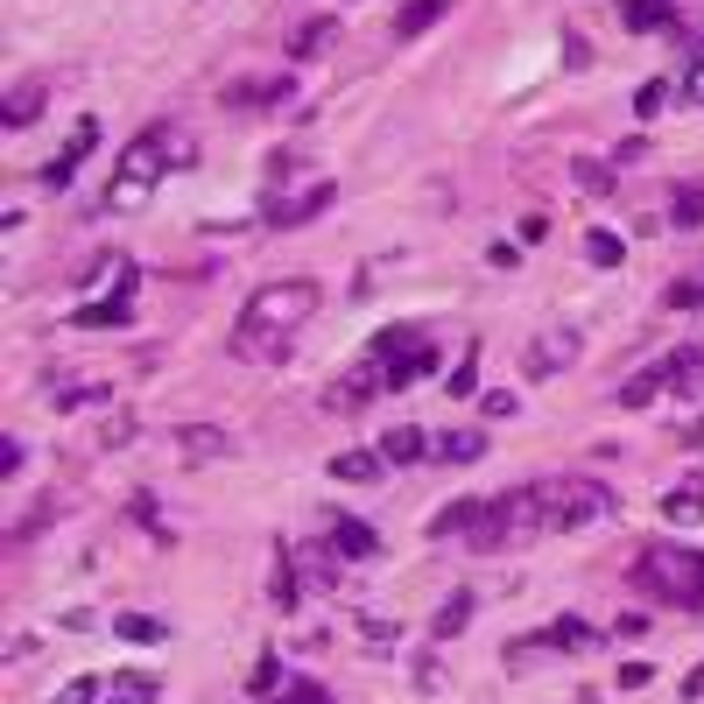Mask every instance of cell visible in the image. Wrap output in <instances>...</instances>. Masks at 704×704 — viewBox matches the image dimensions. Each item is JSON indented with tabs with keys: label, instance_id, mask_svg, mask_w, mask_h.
Masks as SVG:
<instances>
[{
	"label": "cell",
	"instance_id": "cell-43",
	"mask_svg": "<svg viewBox=\"0 0 704 704\" xmlns=\"http://www.w3.org/2000/svg\"><path fill=\"white\" fill-rule=\"evenodd\" d=\"M416 683H423V691H437V683H444V669H437V655H423V663H416Z\"/></svg>",
	"mask_w": 704,
	"mask_h": 704
},
{
	"label": "cell",
	"instance_id": "cell-4",
	"mask_svg": "<svg viewBox=\"0 0 704 704\" xmlns=\"http://www.w3.org/2000/svg\"><path fill=\"white\" fill-rule=\"evenodd\" d=\"M634 585L649 598H663V606H677V613H704V557H697V549L655 543V549H641Z\"/></svg>",
	"mask_w": 704,
	"mask_h": 704
},
{
	"label": "cell",
	"instance_id": "cell-27",
	"mask_svg": "<svg viewBox=\"0 0 704 704\" xmlns=\"http://www.w3.org/2000/svg\"><path fill=\"white\" fill-rule=\"evenodd\" d=\"M466 627H472V592H452V598L437 606V620H430V634L452 641V634H466Z\"/></svg>",
	"mask_w": 704,
	"mask_h": 704
},
{
	"label": "cell",
	"instance_id": "cell-41",
	"mask_svg": "<svg viewBox=\"0 0 704 704\" xmlns=\"http://www.w3.org/2000/svg\"><path fill=\"white\" fill-rule=\"evenodd\" d=\"M22 458H28V452H22V437H8V444H0V479H14V472H22Z\"/></svg>",
	"mask_w": 704,
	"mask_h": 704
},
{
	"label": "cell",
	"instance_id": "cell-29",
	"mask_svg": "<svg viewBox=\"0 0 704 704\" xmlns=\"http://www.w3.org/2000/svg\"><path fill=\"white\" fill-rule=\"evenodd\" d=\"M113 634H120V641H141V649H148V641H170V620H156V613H120Z\"/></svg>",
	"mask_w": 704,
	"mask_h": 704
},
{
	"label": "cell",
	"instance_id": "cell-44",
	"mask_svg": "<svg viewBox=\"0 0 704 704\" xmlns=\"http://www.w3.org/2000/svg\"><path fill=\"white\" fill-rule=\"evenodd\" d=\"M578 184H585V190H606V162H578Z\"/></svg>",
	"mask_w": 704,
	"mask_h": 704
},
{
	"label": "cell",
	"instance_id": "cell-20",
	"mask_svg": "<svg viewBox=\"0 0 704 704\" xmlns=\"http://www.w3.org/2000/svg\"><path fill=\"white\" fill-rule=\"evenodd\" d=\"M156 697H162V683L148 669H120V677H107V697L99 704H156Z\"/></svg>",
	"mask_w": 704,
	"mask_h": 704
},
{
	"label": "cell",
	"instance_id": "cell-1",
	"mask_svg": "<svg viewBox=\"0 0 704 704\" xmlns=\"http://www.w3.org/2000/svg\"><path fill=\"white\" fill-rule=\"evenodd\" d=\"M324 289L310 275H282V282H261V289L247 296V310H239L233 324V359H282V346H289V332H304L310 318H318Z\"/></svg>",
	"mask_w": 704,
	"mask_h": 704
},
{
	"label": "cell",
	"instance_id": "cell-31",
	"mask_svg": "<svg viewBox=\"0 0 704 704\" xmlns=\"http://www.w3.org/2000/svg\"><path fill=\"white\" fill-rule=\"evenodd\" d=\"M282 683H289V677H282V663H275V649H268V655H261V663H254V677H247V691H254V697H275V691H282Z\"/></svg>",
	"mask_w": 704,
	"mask_h": 704
},
{
	"label": "cell",
	"instance_id": "cell-35",
	"mask_svg": "<svg viewBox=\"0 0 704 704\" xmlns=\"http://www.w3.org/2000/svg\"><path fill=\"white\" fill-rule=\"evenodd\" d=\"M677 99H683V107H704V50L691 57V64H683V78H677Z\"/></svg>",
	"mask_w": 704,
	"mask_h": 704
},
{
	"label": "cell",
	"instance_id": "cell-21",
	"mask_svg": "<svg viewBox=\"0 0 704 704\" xmlns=\"http://www.w3.org/2000/svg\"><path fill=\"white\" fill-rule=\"evenodd\" d=\"M226 107H289V78H247V85H226Z\"/></svg>",
	"mask_w": 704,
	"mask_h": 704
},
{
	"label": "cell",
	"instance_id": "cell-13",
	"mask_svg": "<svg viewBox=\"0 0 704 704\" xmlns=\"http://www.w3.org/2000/svg\"><path fill=\"white\" fill-rule=\"evenodd\" d=\"M655 367H663L669 395H697V387H704V338H697V346H683V353H669V359H655Z\"/></svg>",
	"mask_w": 704,
	"mask_h": 704
},
{
	"label": "cell",
	"instance_id": "cell-22",
	"mask_svg": "<svg viewBox=\"0 0 704 704\" xmlns=\"http://www.w3.org/2000/svg\"><path fill=\"white\" fill-rule=\"evenodd\" d=\"M430 458H444V466H479V458H486V437H479V430H444V437L430 444Z\"/></svg>",
	"mask_w": 704,
	"mask_h": 704
},
{
	"label": "cell",
	"instance_id": "cell-37",
	"mask_svg": "<svg viewBox=\"0 0 704 704\" xmlns=\"http://www.w3.org/2000/svg\"><path fill=\"white\" fill-rule=\"evenodd\" d=\"M663 107H669V78H649V85L634 92V113H641V120H655Z\"/></svg>",
	"mask_w": 704,
	"mask_h": 704
},
{
	"label": "cell",
	"instance_id": "cell-24",
	"mask_svg": "<svg viewBox=\"0 0 704 704\" xmlns=\"http://www.w3.org/2000/svg\"><path fill=\"white\" fill-rule=\"evenodd\" d=\"M381 472H387L381 452H346V458H332V479H338V486H373Z\"/></svg>",
	"mask_w": 704,
	"mask_h": 704
},
{
	"label": "cell",
	"instance_id": "cell-28",
	"mask_svg": "<svg viewBox=\"0 0 704 704\" xmlns=\"http://www.w3.org/2000/svg\"><path fill=\"white\" fill-rule=\"evenodd\" d=\"M479 507H486V501H452L444 515H430V535H437V543H444V535H472Z\"/></svg>",
	"mask_w": 704,
	"mask_h": 704
},
{
	"label": "cell",
	"instance_id": "cell-15",
	"mask_svg": "<svg viewBox=\"0 0 704 704\" xmlns=\"http://www.w3.org/2000/svg\"><path fill=\"white\" fill-rule=\"evenodd\" d=\"M663 521L669 529H697L704 521V479H683V486L663 493Z\"/></svg>",
	"mask_w": 704,
	"mask_h": 704
},
{
	"label": "cell",
	"instance_id": "cell-47",
	"mask_svg": "<svg viewBox=\"0 0 704 704\" xmlns=\"http://www.w3.org/2000/svg\"><path fill=\"white\" fill-rule=\"evenodd\" d=\"M683 697H704V663L691 669V677H683Z\"/></svg>",
	"mask_w": 704,
	"mask_h": 704
},
{
	"label": "cell",
	"instance_id": "cell-36",
	"mask_svg": "<svg viewBox=\"0 0 704 704\" xmlns=\"http://www.w3.org/2000/svg\"><path fill=\"white\" fill-rule=\"evenodd\" d=\"M275 704H332V691H324V683H310V677H289Z\"/></svg>",
	"mask_w": 704,
	"mask_h": 704
},
{
	"label": "cell",
	"instance_id": "cell-40",
	"mask_svg": "<svg viewBox=\"0 0 704 704\" xmlns=\"http://www.w3.org/2000/svg\"><path fill=\"white\" fill-rule=\"evenodd\" d=\"M613 683H620V691H649L655 669H649V663H620V677H613Z\"/></svg>",
	"mask_w": 704,
	"mask_h": 704
},
{
	"label": "cell",
	"instance_id": "cell-6",
	"mask_svg": "<svg viewBox=\"0 0 704 704\" xmlns=\"http://www.w3.org/2000/svg\"><path fill=\"white\" fill-rule=\"evenodd\" d=\"M598 641V627L592 620H571V613H564V620H549V627H535V634H515L501 649V663L507 669H529V663H543V655H585Z\"/></svg>",
	"mask_w": 704,
	"mask_h": 704
},
{
	"label": "cell",
	"instance_id": "cell-16",
	"mask_svg": "<svg viewBox=\"0 0 704 704\" xmlns=\"http://www.w3.org/2000/svg\"><path fill=\"white\" fill-rule=\"evenodd\" d=\"M571 359H578V338L571 332H543L529 353H521V367H529V373H557V367H571Z\"/></svg>",
	"mask_w": 704,
	"mask_h": 704
},
{
	"label": "cell",
	"instance_id": "cell-3",
	"mask_svg": "<svg viewBox=\"0 0 704 704\" xmlns=\"http://www.w3.org/2000/svg\"><path fill=\"white\" fill-rule=\"evenodd\" d=\"M535 535H549L543 521V486H515V493H493L486 507H479L472 521V549H515V543H535Z\"/></svg>",
	"mask_w": 704,
	"mask_h": 704
},
{
	"label": "cell",
	"instance_id": "cell-25",
	"mask_svg": "<svg viewBox=\"0 0 704 704\" xmlns=\"http://www.w3.org/2000/svg\"><path fill=\"white\" fill-rule=\"evenodd\" d=\"M338 42V14H318V22H304L289 36V57H318V50H332Z\"/></svg>",
	"mask_w": 704,
	"mask_h": 704
},
{
	"label": "cell",
	"instance_id": "cell-38",
	"mask_svg": "<svg viewBox=\"0 0 704 704\" xmlns=\"http://www.w3.org/2000/svg\"><path fill=\"white\" fill-rule=\"evenodd\" d=\"M127 515L141 521L148 535H162V543H170V529H162V515H156V501H148V493H134V501H127Z\"/></svg>",
	"mask_w": 704,
	"mask_h": 704
},
{
	"label": "cell",
	"instance_id": "cell-19",
	"mask_svg": "<svg viewBox=\"0 0 704 704\" xmlns=\"http://www.w3.org/2000/svg\"><path fill=\"white\" fill-rule=\"evenodd\" d=\"M373 452H381L387 466H416V458H430V437H423V430H416V423H395V430H387L381 444H373Z\"/></svg>",
	"mask_w": 704,
	"mask_h": 704
},
{
	"label": "cell",
	"instance_id": "cell-17",
	"mask_svg": "<svg viewBox=\"0 0 704 704\" xmlns=\"http://www.w3.org/2000/svg\"><path fill=\"white\" fill-rule=\"evenodd\" d=\"M669 22H677V0H620V28H634V36H655Z\"/></svg>",
	"mask_w": 704,
	"mask_h": 704
},
{
	"label": "cell",
	"instance_id": "cell-26",
	"mask_svg": "<svg viewBox=\"0 0 704 704\" xmlns=\"http://www.w3.org/2000/svg\"><path fill=\"white\" fill-rule=\"evenodd\" d=\"M268 592H275L282 613H296V598H304V571H296V549H282L275 557V578H268Z\"/></svg>",
	"mask_w": 704,
	"mask_h": 704
},
{
	"label": "cell",
	"instance_id": "cell-7",
	"mask_svg": "<svg viewBox=\"0 0 704 704\" xmlns=\"http://www.w3.org/2000/svg\"><path fill=\"white\" fill-rule=\"evenodd\" d=\"M373 395H387V367H381V353H359L346 373H332V387H324V409H338V416H359Z\"/></svg>",
	"mask_w": 704,
	"mask_h": 704
},
{
	"label": "cell",
	"instance_id": "cell-45",
	"mask_svg": "<svg viewBox=\"0 0 704 704\" xmlns=\"http://www.w3.org/2000/svg\"><path fill=\"white\" fill-rule=\"evenodd\" d=\"M649 627H655L649 613H620V634H627V641H641V634H649Z\"/></svg>",
	"mask_w": 704,
	"mask_h": 704
},
{
	"label": "cell",
	"instance_id": "cell-9",
	"mask_svg": "<svg viewBox=\"0 0 704 704\" xmlns=\"http://www.w3.org/2000/svg\"><path fill=\"white\" fill-rule=\"evenodd\" d=\"M332 198H338V184H310V190H296V198H275V205H268V212H261V226L289 233V226H304V219H318Z\"/></svg>",
	"mask_w": 704,
	"mask_h": 704
},
{
	"label": "cell",
	"instance_id": "cell-30",
	"mask_svg": "<svg viewBox=\"0 0 704 704\" xmlns=\"http://www.w3.org/2000/svg\"><path fill=\"white\" fill-rule=\"evenodd\" d=\"M669 226H677V233L704 226V184H683L677 198H669Z\"/></svg>",
	"mask_w": 704,
	"mask_h": 704
},
{
	"label": "cell",
	"instance_id": "cell-11",
	"mask_svg": "<svg viewBox=\"0 0 704 704\" xmlns=\"http://www.w3.org/2000/svg\"><path fill=\"white\" fill-rule=\"evenodd\" d=\"M170 444L190 458V466H212V458H233V437H226V430H212V423H184Z\"/></svg>",
	"mask_w": 704,
	"mask_h": 704
},
{
	"label": "cell",
	"instance_id": "cell-34",
	"mask_svg": "<svg viewBox=\"0 0 704 704\" xmlns=\"http://www.w3.org/2000/svg\"><path fill=\"white\" fill-rule=\"evenodd\" d=\"M99 697H107V677H71L57 691V704H99Z\"/></svg>",
	"mask_w": 704,
	"mask_h": 704
},
{
	"label": "cell",
	"instance_id": "cell-8",
	"mask_svg": "<svg viewBox=\"0 0 704 704\" xmlns=\"http://www.w3.org/2000/svg\"><path fill=\"white\" fill-rule=\"evenodd\" d=\"M92 148H99V120H78V127H71V141L42 162V190H71V176L85 170V156H92Z\"/></svg>",
	"mask_w": 704,
	"mask_h": 704
},
{
	"label": "cell",
	"instance_id": "cell-39",
	"mask_svg": "<svg viewBox=\"0 0 704 704\" xmlns=\"http://www.w3.org/2000/svg\"><path fill=\"white\" fill-rule=\"evenodd\" d=\"M663 304H669V310H697V304H704V275H691V282H677V289H669Z\"/></svg>",
	"mask_w": 704,
	"mask_h": 704
},
{
	"label": "cell",
	"instance_id": "cell-2",
	"mask_svg": "<svg viewBox=\"0 0 704 704\" xmlns=\"http://www.w3.org/2000/svg\"><path fill=\"white\" fill-rule=\"evenodd\" d=\"M190 156H198V141H190L184 127H141L127 148H120V162L107 176V212H141V205L156 198L162 176L184 170Z\"/></svg>",
	"mask_w": 704,
	"mask_h": 704
},
{
	"label": "cell",
	"instance_id": "cell-18",
	"mask_svg": "<svg viewBox=\"0 0 704 704\" xmlns=\"http://www.w3.org/2000/svg\"><path fill=\"white\" fill-rule=\"evenodd\" d=\"M452 8H458V0H409V8L395 14V42H416V36H423V28H437V22H444V14H452Z\"/></svg>",
	"mask_w": 704,
	"mask_h": 704
},
{
	"label": "cell",
	"instance_id": "cell-32",
	"mask_svg": "<svg viewBox=\"0 0 704 704\" xmlns=\"http://www.w3.org/2000/svg\"><path fill=\"white\" fill-rule=\"evenodd\" d=\"M620 254H627L620 233H592V239H585V261H592V268H620Z\"/></svg>",
	"mask_w": 704,
	"mask_h": 704
},
{
	"label": "cell",
	"instance_id": "cell-46",
	"mask_svg": "<svg viewBox=\"0 0 704 704\" xmlns=\"http://www.w3.org/2000/svg\"><path fill=\"white\" fill-rule=\"evenodd\" d=\"M127 437H134V423H127V416H113V423H107V437H99V444L113 452V444H127Z\"/></svg>",
	"mask_w": 704,
	"mask_h": 704
},
{
	"label": "cell",
	"instance_id": "cell-12",
	"mask_svg": "<svg viewBox=\"0 0 704 704\" xmlns=\"http://www.w3.org/2000/svg\"><path fill=\"white\" fill-rule=\"evenodd\" d=\"M42 107H50V85H42V78H22L8 99H0V120L22 134V127H36V120H42Z\"/></svg>",
	"mask_w": 704,
	"mask_h": 704
},
{
	"label": "cell",
	"instance_id": "cell-42",
	"mask_svg": "<svg viewBox=\"0 0 704 704\" xmlns=\"http://www.w3.org/2000/svg\"><path fill=\"white\" fill-rule=\"evenodd\" d=\"M486 402V416H515L521 409V395H507V387H493V395H479Z\"/></svg>",
	"mask_w": 704,
	"mask_h": 704
},
{
	"label": "cell",
	"instance_id": "cell-5",
	"mask_svg": "<svg viewBox=\"0 0 704 704\" xmlns=\"http://www.w3.org/2000/svg\"><path fill=\"white\" fill-rule=\"evenodd\" d=\"M535 486H543V521H549V535H578V529H592V521L613 515V493L598 486V479H585V472L535 479Z\"/></svg>",
	"mask_w": 704,
	"mask_h": 704
},
{
	"label": "cell",
	"instance_id": "cell-10",
	"mask_svg": "<svg viewBox=\"0 0 704 704\" xmlns=\"http://www.w3.org/2000/svg\"><path fill=\"white\" fill-rule=\"evenodd\" d=\"M324 543H332V549H338V557H346V564H367L373 549H381V535H373V529H367V521H359V515H332V521H324Z\"/></svg>",
	"mask_w": 704,
	"mask_h": 704
},
{
	"label": "cell",
	"instance_id": "cell-33",
	"mask_svg": "<svg viewBox=\"0 0 704 704\" xmlns=\"http://www.w3.org/2000/svg\"><path fill=\"white\" fill-rule=\"evenodd\" d=\"M472 381H479V338L466 346V359L452 367V381H444V395H472Z\"/></svg>",
	"mask_w": 704,
	"mask_h": 704
},
{
	"label": "cell",
	"instance_id": "cell-14",
	"mask_svg": "<svg viewBox=\"0 0 704 704\" xmlns=\"http://www.w3.org/2000/svg\"><path fill=\"white\" fill-rule=\"evenodd\" d=\"M71 324H78V332H120V324H134V296H107V304H78L71 310Z\"/></svg>",
	"mask_w": 704,
	"mask_h": 704
},
{
	"label": "cell",
	"instance_id": "cell-23",
	"mask_svg": "<svg viewBox=\"0 0 704 704\" xmlns=\"http://www.w3.org/2000/svg\"><path fill=\"white\" fill-rule=\"evenodd\" d=\"M85 289H120V296H134V261H127V254H99V261L85 268Z\"/></svg>",
	"mask_w": 704,
	"mask_h": 704
}]
</instances>
